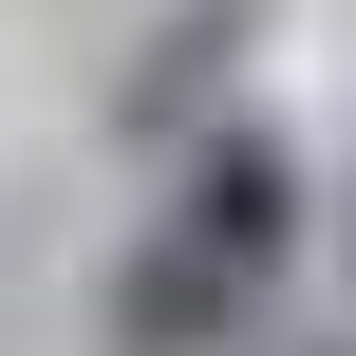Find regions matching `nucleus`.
<instances>
[{
    "instance_id": "obj_2",
    "label": "nucleus",
    "mask_w": 356,
    "mask_h": 356,
    "mask_svg": "<svg viewBox=\"0 0 356 356\" xmlns=\"http://www.w3.org/2000/svg\"><path fill=\"white\" fill-rule=\"evenodd\" d=\"M244 319H263V300H244L225 263H188V244L150 225V244L113 263V319H94V338H113V356H225Z\"/></svg>"
},
{
    "instance_id": "obj_3",
    "label": "nucleus",
    "mask_w": 356,
    "mask_h": 356,
    "mask_svg": "<svg viewBox=\"0 0 356 356\" xmlns=\"http://www.w3.org/2000/svg\"><path fill=\"white\" fill-rule=\"evenodd\" d=\"M244 38H263V0H188V19L131 56V131H207L225 75H244Z\"/></svg>"
},
{
    "instance_id": "obj_4",
    "label": "nucleus",
    "mask_w": 356,
    "mask_h": 356,
    "mask_svg": "<svg viewBox=\"0 0 356 356\" xmlns=\"http://www.w3.org/2000/svg\"><path fill=\"white\" fill-rule=\"evenodd\" d=\"M319 244H338V300H356V169H338V207H319Z\"/></svg>"
},
{
    "instance_id": "obj_5",
    "label": "nucleus",
    "mask_w": 356,
    "mask_h": 356,
    "mask_svg": "<svg viewBox=\"0 0 356 356\" xmlns=\"http://www.w3.org/2000/svg\"><path fill=\"white\" fill-rule=\"evenodd\" d=\"M338 356H356V338H338Z\"/></svg>"
},
{
    "instance_id": "obj_1",
    "label": "nucleus",
    "mask_w": 356,
    "mask_h": 356,
    "mask_svg": "<svg viewBox=\"0 0 356 356\" xmlns=\"http://www.w3.org/2000/svg\"><path fill=\"white\" fill-rule=\"evenodd\" d=\"M300 225H319V188H300V150H282L263 113H207V150H188V188H169V244H188V263H225L244 300H282V263H300Z\"/></svg>"
}]
</instances>
